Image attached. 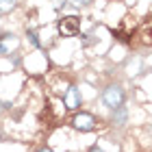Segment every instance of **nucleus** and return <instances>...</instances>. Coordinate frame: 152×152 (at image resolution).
<instances>
[{"label": "nucleus", "instance_id": "1", "mask_svg": "<svg viewBox=\"0 0 152 152\" xmlns=\"http://www.w3.org/2000/svg\"><path fill=\"white\" fill-rule=\"evenodd\" d=\"M102 104H104L107 109H117L122 107L124 102H126V91H124V87L120 85V83H109V85L102 89V96H100Z\"/></svg>", "mask_w": 152, "mask_h": 152}, {"label": "nucleus", "instance_id": "2", "mask_svg": "<svg viewBox=\"0 0 152 152\" xmlns=\"http://www.w3.org/2000/svg\"><path fill=\"white\" fill-rule=\"evenodd\" d=\"M57 28H59V35H61V37H76V35L80 33V18H76V15H65V18L59 20Z\"/></svg>", "mask_w": 152, "mask_h": 152}, {"label": "nucleus", "instance_id": "3", "mask_svg": "<svg viewBox=\"0 0 152 152\" xmlns=\"http://www.w3.org/2000/svg\"><path fill=\"white\" fill-rule=\"evenodd\" d=\"M72 126H74L76 130H80V133H91V130L98 126V120L94 117V113L80 111V113H76V115H74Z\"/></svg>", "mask_w": 152, "mask_h": 152}, {"label": "nucleus", "instance_id": "4", "mask_svg": "<svg viewBox=\"0 0 152 152\" xmlns=\"http://www.w3.org/2000/svg\"><path fill=\"white\" fill-rule=\"evenodd\" d=\"M63 104L67 111H78L80 104H83V96H80V89L76 85H70L63 91Z\"/></svg>", "mask_w": 152, "mask_h": 152}, {"label": "nucleus", "instance_id": "5", "mask_svg": "<svg viewBox=\"0 0 152 152\" xmlns=\"http://www.w3.org/2000/svg\"><path fill=\"white\" fill-rule=\"evenodd\" d=\"M137 37H139V44L143 46H152V18H146L137 28Z\"/></svg>", "mask_w": 152, "mask_h": 152}, {"label": "nucleus", "instance_id": "6", "mask_svg": "<svg viewBox=\"0 0 152 152\" xmlns=\"http://www.w3.org/2000/svg\"><path fill=\"white\" fill-rule=\"evenodd\" d=\"M126 122H128V109L124 104L113 109V115H111V124H113V126H124Z\"/></svg>", "mask_w": 152, "mask_h": 152}, {"label": "nucleus", "instance_id": "7", "mask_svg": "<svg viewBox=\"0 0 152 152\" xmlns=\"http://www.w3.org/2000/svg\"><path fill=\"white\" fill-rule=\"evenodd\" d=\"M13 46H18L15 35H0V57H2V54H7Z\"/></svg>", "mask_w": 152, "mask_h": 152}, {"label": "nucleus", "instance_id": "8", "mask_svg": "<svg viewBox=\"0 0 152 152\" xmlns=\"http://www.w3.org/2000/svg\"><path fill=\"white\" fill-rule=\"evenodd\" d=\"M18 7V0H0V13H11Z\"/></svg>", "mask_w": 152, "mask_h": 152}, {"label": "nucleus", "instance_id": "9", "mask_svg": "<svg viewBox=\"0 0 152 152\" xmlns=\"http://www.w3.org/2000/svg\"><path fill=\"white\" fill-rule=\"evenodd\" d=\"M26 37L31 39V44L35 46V48H41V46H44V44H41V41L37 39V33H35V31H26Z\"/></svg>", "mask_w": 152, "mask_h": 152}, {"label": "nucleus", "instance_id": "10", "mask_svg": "<svg viewBox=\"0 0 152 152\" xmlns=\"http://www.w3.org/2000/svg\"><path fill=\"white\" fill-rule=\"evenodd\" d=\"M70 2L76 7H87V4H91V0H70Z\"/></svg>", "mask_w": 152, "mask_h": 152}, {"label": "nucleus", "instance_id": "11", "mask_svg": "<svg viewBox=\"0 0 152 152\" xmlns=\"http://www.w3.org/2000/svg\"><path fill=\"white\" fill-rule=\"evenodd\" d=\"M7 109H9V104H7V102H2V100H0V115H2V113L7 111Z\"/></svg>", "mask_w": 152, "mask_h": 152}, {"label": "nucleus", "instance_id": "12", "mask_svg": "<svg viewBox=\"0 0 152 152\" xmlns=\"http://www.w3.org/2000/svg\"><path fill=\"white\" fill-rule=\"evenodd\" d=\"M87 152H104V150H102V148H100V146H91V148H89V150H87Z\"/></svg>", "mask_w": 152, "mask_h": 152}, {"label": "nucleus", "instance_id": "13", "mask_svg": "<svg viewBox=\"0 0 152 152\" xmlns=\"http://www.w3.org/2000/svg\"><path fill=\"white\" fill-rule=\"evenodd\" d=\"M37 152H52L50 148H41V150H37Z\"/></svg>", "mask_w": 152, "mask_h": 152}]
</instances>
